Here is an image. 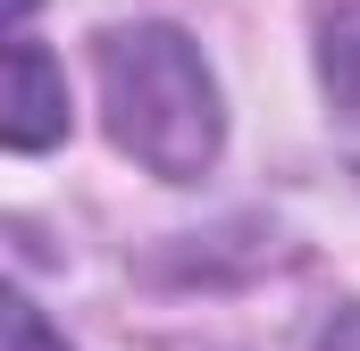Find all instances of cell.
I'll list each match as a JSON object with an SVG mask.
<instances>
[{"instance_id":"6da1fadb","label":"cell","mask_w":360,"mask_h":351,"mask_svg":"<svg viewBox=\"0 0 360 351\" xmlns=\"http://www.w3.org/2000/svg\"><path fill=\"white\" fill-rule=\"evenodd\" d=\"M101 109L117 151L168 184L218 159V84L176 25H117L101 42Z\"/></svg>"},{"instance_id":"5b68a950","label":"cell","mask_w":360,"mask_h":351,"mask_svg":"<svg viewBox=\"0 0 360 351\" xmlns=\"http://www.w3.org/2000/svg\"><path fill=\"white\" fill-rule=\"evenodd\" d=\"M319 351H360V310H344V318L327 326V343H319Z\"/></svg>"},{"instance_id":"7a4b0ae2","label":"cell","mask_w":360,"mask_h":351,"mask_svg":"<svg viewBox=\"0 0 360 351\" xmlns=\"http://www.w3.org/2000/svg\"><path fill=\"white\" fill-rule=\"evenodd\" d=\"M0 134H8V151H42V143H59L68 134V84H59V67H51V51L42 42H8V100H0Z\"/></svg>"},{"instance_id":"8992f818","label":"cell","mask_w":360,"mask_h":351,"mask_svg":"<svg viewBox=\"0 0 360 351\" xmlns=\"http://www.w3.org/2000/svg\"><path fill=\"white\" fill-rule=\"evenodd\" d=\"M25 8H34V0H8V17H25Z\"/></svg>"},{"instance_id":"277c9868","label":"cell","mask_w":360,"mask_h":351,"mask_svg":"<svg viewBox=\"0 0 360 351\" xmlns=\"http://www.w3.org/2000/svg\"><path fill=\"white\" fill-rule=\"evenodd\" d=\"M0 351H68V343L42 326V310H34L25 293H8V301H0Z\"/></svg>"},{"instance_id":"3957f363","label":"cell","mask_w":360,"mask_h":351,"mask_svg":"<svg viewBox=\"0 0 360 351\" xmlns=\"http://www.w3.org/2000/svg\"><path fill=\"white\" fill-rule=\"evenodd\" d=\"M319 76H327V100L360 126V8H335L327 34H319Z\"/></svg>"}]
</instances>
